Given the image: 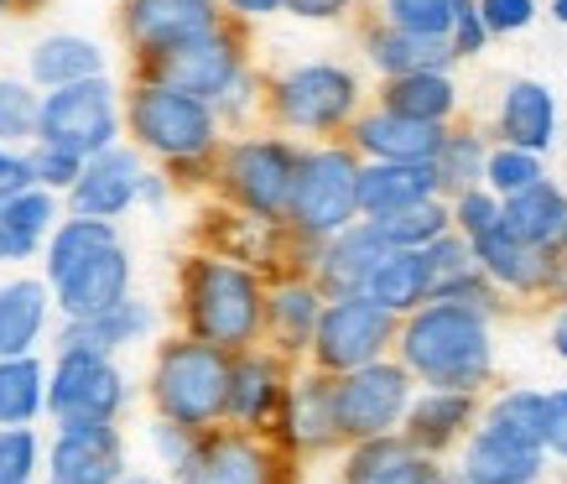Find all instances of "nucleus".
I'll return each instance as SVG.
<instances>
[{
	"label": "nucleus",
	"mask_w": 567,
	"mask_h": 484,
	"mask_svg": "<svg viewBox=\"0 0 567 484\" xmlns=\"http://www.w3.org/2000/svg\"><path fill=\"white\" fill-rule=\"evenodd\" d=\"M37 188V167H32V156H21L17 146H0V208L11 204L17 193Z\"/></svg>",
	"instance_id": "nucleus-49"
},
{
	"label": "nucleus",
	"mask_w": 567,
	"mask_h": 484,
	"mask_svg": "<svg viewBox=\"0 0 567 484\" xmlns=\"http://www.w3.org/2000/svg\"><path fill=\"white\" fill-rule=\"evenodd\" d=\"M219 21L224 11H214V0H125L121 6L125 42L141 52V63H152L156 52L177 48Z\"/></svg>",
	"instance_id": "nucleus-13"
},
{
	"label": "nucleus",
	"mask_w": 567,
	"mask_h": 484,
	"mask_svg": "<svg viewBox=\"0 0 567 484\" xmlns=\"http://www.w3.org/2000/svg\"><path fill=\"white\" fill-rule=\"evenodd\" d=\"M235 17L245 21H256V17H276V11H287V0H224Z\"/></svg>",
	"instance_id": "nucleus-55"
},
{
	"label": "nucleus",
	"mask_w": 567,
	"mask_h": 484,
	"mask_svg": "<svg viewBox=\"0 0 567 484\" xmlns=\"http://www.w3.org/2000/svg\"><path fill=\"white\" fill-rule=\"evenodd\" d=\"M37 235H27V229H17V225H6L0 219V260H32L37 256Z\"/></svg>",
	"instance_id": "nucleus-54"
},
{
	"label": "nucleus",
	"mask_w": 567,
	"mask_h": 484,
	"mask_svg": "<svg viewBox=\"0 0 567 484\" xmlns=\"http://www.w3.org/2000/svg\"><path fill=\"white\" fill-rule=\"evenodd\" d=\"M266 110L281 131L339 136L360 115V79L344 63H297L266 84Z\"/></svg>",
	"instance_id": "nucleus-7"
},
{
	"label": "nucleus",
	"mask_w": 567,
	"mask_h": 484,
	"mask_svg": "<svg viewBox=\"0 0 567 484\" xmlns=\"http://www.w3.org/2000/svg\"><path fill=\"white\" fill-rule=\"evenodd\" d=\"M474 416H480V391H437V385H427L422 397H412L401 433L416 453L437 459L447 443H458L474 428Z\"/></svg>",
	"instance_id": "nucleus-23"
},
{
	"label": "nucleus",
	"mask_w": 567,
	"mask_h": 484,
	"mask_svg": "<svg viewBox=\"0 0 567 484\" xmlns=\"http://www.w3.org/2000/svg\"><path fill=\"white\" fill-rule=\"evenodd\" d=\"M480 250V266L489 271L499 292H516V297H551V281H557V256L536 250V245L516 240L511 229L499 225L489 229L484 240H468Z\"/></svg>",
	"instance_id": "nucleus-20"
},
{
	"label": "nucleus",
	"mask_w": 567,
	"mask_h": 484,
	"mask_svg": "<svg viewBox=\"0 0 567 484\" xmlns=\"http://www.w3.org/2000/svg\"><path fill=\"white\" fill-rule=\"evenodd\" d=\"M52 297L69 318H100L115 302L131 297V250L121 240L94 250L89 260H79L63 281H52Z\"/></svg>",
	"instance_id": "nucleus-16"
},
{
	"label": "nucleus",
	"mask_w": 567,
	"mask_h": 484,
	"mask_svg": "<svg viewBox=\"0 0 567 484\" xmlns=\"http://www.w3.org/2000/svg\"><path fill=\"white\" fill-rule=\"evenodd\" d=\"M375 225L395 250H422V245L443 240L447 229H453V198H427V204H416V208L385 214V219H375Z\"/></svg>",
	"instance_id": "nucleus-38"
},
{
	"label": "nucleus",
	"mask_w": 567,
	"mask_h": 484,
	"mask_svg": "<svg viewBox=\"0 0 567 484\" xmlns=\"http://www.w3.org/2000/svg\"><path fill=\"white\" fill-rule=\"evenodd\" d=\"M401 318L391 308H380L370 292H339L328 297L318 333H312V364L328 375H349L360 364L385 360V349L395 344Z\"/></svg>",
	"instance_id": "nucleus-8"
},
{
	"label": "nucleus",
	"mask_w": 567,
	"mask_h": 484,
	"mask_svg": "<svg viewBox=\"0 0 567 484\" xmlns=\"http://www.w3.org/2000/svg\"><path fill=\"white\" fill-rule=\"evenodd\" d=\"M551 297L567 302V256H557V281H551Z\"/></svg>",
	"instance_id": "nucleus-57"
},
{
	"label": "nucleus",
	"mask_w": 567,
	"mask_h": 484,
	"mask_svg": "<svg viewBox=\"0 0 567 484\" xmlns=\"http://www.w3.org/2000/svg\"><path fill=\"white\" fill-rule=\"evenodd\" d=\"M505 229L547 256H567V193L551 177H542L526 193L505 198Z\"/></svg>",
	"instance_id": "nucleus-29"
},
{
	"label": "nucleus",
	"mask_w": 567,
	"mask_h": 484,
	"mask_svg": "<svg viewBox=\"0 0 567 484\" xmlns=\"http://www.w3.org/2000/svg\"><path fill=\"white\" fill-rule=\"evenodd\" d=\"M551 349H557V360H567V302L551 318Z\"/></svg>",
	"instance_id": "nucleus-56"
},
{
	"label": "nucleus",
	"mask_w": 567,
	"mask_h": 484,
	"mask_svg": "<svg viewBox=\"0 0 567 484\" xmlns=\"http://www.w3.org/2000/svg\"><path fill=\"white\" fill-rule=\"evenodd\" d=\"M406 459H416V449L406 443V433H385V437H364L354 443L344 464V480L349 484H370V480H385L391 468H401Z\"/></svg>",
	"instance_id": "nucleus-42"
},
{
	"label": "nucleus",
	"mask_w": 567,
	"mask_h": 484,
	"mask_svg": "<svg viewBox=\"0 0 567 484\" xmlns=\"http://www.w3.org/2000/svg\"><path fill=\"white\" fill-rule=\"evenodd\" d=\"M551 17H557V21L567 27V0H551Z\"/></svg>",
	"instance_id": "nucleus-58"
},
{
	"label": "nucleus",
	"mask_w": 567,
	"mask_h": 484,
	"mask_svg": "<svg viewBox=\"0 0 567 484\" xmlns=\"http://www.w3.org/2000/svg\"><path fill=\"white\" fill-rule=\"evenodd\" d=\"M37 468V437L27 428H0V484H27Z\"/></svg>",
	"instance_id": "nucleus-46"
},
{
	"label": "nucleus",
	"mask_w": 567,
	"mask_h": 484,
	"mask_svg": "<svg viewBox=\"0 0 567 484\" xmlns=\"http://www.w3.org/2000/svg\"><path fill=\"white\" fill-rule=\"evenodd\" d=\"M395 354L422 385L437 391H480L495 375V344H489V318L464 302H422L401 318Z\"/></svg>",
	"instance_id": "nucleus-1"
},
{
	"label": "nucleus",
	"mask_w": 567,
	"mask_h": 484,
	"mask_svg": "<svg viewBox=\"0 0 567 484\" xmlns=\"http://www.w3.org/2000/svg\"><path fill=\"white\" fill-rule=\"evenodd\" d=\"M292 385L281 381V360L260 354V349H240L235 354V375H229V422L240 428H266L271 416H281Z\"/></svg>",
	"instance_id": "nucleus-25"
},
{
	"label": "nucleus",
	"mask_w": 567,
	"mask_h": 484,
	"mask_svg": "<svg viewBox=\"0 0 567 484\" xmlns=\"http://www.w3.org/2000/svg\"><path fill=\"white\" fill-rule=\"evenodd\" d=\"M380 104L395 110V115H412V121L427 125H447L453 110H458V89L447 73H395L380 84Z\"/></svg>",
	"instance_id": "nucleus-33"
},
{
	"label": "nucleus",
	"mask_w": 567,
	"mask_h": 484,
	"mask_svg": "<svg viewBox=\"0 0 567 484\" xmlns=\"http://www.w3.org/2000/svg\"><path fill=\"white\" fill-rule=\"evenodd\" d=\"M484 162H489V146H484L480 131H453L447 125L443 146L432 156L437 167V183H443V198H458L468 188H484Z\"/></svg>",
	"instance_id": "nucleus-37"
},
{
	"label": "nucleus",
	"mask_w": 567,
	"mask_h": 484,
	"mask_svg": "<svg viewBox=\"0 0 567 484\" xmlns=\"http://www.w3.org/2000/svg\"><path fill=\"white\" fill-rule=\"evenodd\" d=\"M364 292L375 297L380 308H391L395 318H406V312H416L422 302H432L427 250H391V256H385L375 271H370Z\"/></svg>",
	"instance_id": "nucleus-31"
},
{
	"label": "nucleus",
	"mask_w": 567,
	"mask_h": 484,
	"mask_svg": "<svg viewBox=\"0 0 567 484\" xmlns=\"http://www.w3.org/2000/svg\"><path fill=\"white\" fill-rule=\"evenodd\" d=\"M121 484H156V480H146V474H131V480H121Z\"/></svg>",
	"instance_id": "nucleus-59"
},
{
	"label": "nucleus",
	"mask_w": 567,
	"mask_h": 484,
	"mask_svg": "<svg viewBox=\"0 0 567 484\" xmlns=\"http://www.w3.org/2000/svg\"><path fill=\"white\" fill-rule=\"evenodd\" d=\"M412 370L401 360H375L360 364L349 375H333V406H339V433L349 443H364V437H385L406 422V406H412Z\"/></svg>",
	"instance_id": "nucleus-10"
},
{
	"label": "nucleus",
	"mask_w": 567,
	"mask_h": 484,
	"mask_svg": "<svg viewBox=\"0 0 567 484\" xmlns=\"http://www.w3.org/2000/svg\"><path fill=\"white\" fill-rule=\"evenodd\" d=\"M480 17L489 37H516L536 21V0H480Z\"/></svg>",
	"instance_id": "nucleus-47"
},
{
	"label": "nucleus",
	"mask_w": 567,
	"mask_h": 484,
	"mask_svg": "<svg viewBox=\"0 0 567 484\" xmlns=\"http://www.w3.org/2000/svg\"><path fill=\"white\" fill-rule=\"evenodd\" d=\"M458 11H468L464 0H380V17L391 27H406L422 37H453Z\"/></svg>",
	"instance_id": "nucleus-41"
},
{
	"label": "nucleus",
	"mask_w": 567,
	"mask_h": 484,
	"mask_svg": "<svg viewBox=\"0 0 567 484\" xmlns=\"http://www.w3.org/2000/svg\"><path fill=\"white\" fill-rule=\"evenodd\" d=\"M427 198H443L432 162H364L360 173V219H385L401 208H416Z\"/></svg>",
	"instance_id": "nucleus-24"
},
{
	"label": "nucleus",
	"mask_w": 567,
	"mask_h": 484,
	"mask_svg": "<svg viewBox=\"0 0 567 484\" xmlns=\"http://www.w3.org/2000/svg\"><path fill=\"white\" fill-rule=\"evenodd\" d=\"M0 17H6V0H0Z\"/></svg>",
	"instance_id": "nucleus-60"
},
{
	"label": "nucleus",
	"mask_w": 567,
	"mask_h": 484,
	"mask_svg": "<svg viewBox=\"0 0 567 484\" xmlns=\"http://www.w3.org/2000/svg\"><path fill=\"white\" fill-rule=\"evenodd\" d=\"M495 131L505 146L551 152V141H557V100H551V89L536 84V79H511L505 100H499Z\"/></svg>",
	"instance_id": "nucleus-27"
},
{
	"label": "nucleus",
	"mask_w": 567,
	"mask_h": 484,
	"mask_svg": "<svg viewBox=\"0 0 567 484\" xmlns=\"http://www.w3.org/2000/svg\"><path fill=\"white\" fill-rule=\"evenodd\" d=\"M125 453L110 422H63L52 449V484H121Z\"/></svg>",
	"instance_id": "nucleus-19"
},
{
	"label": "nucleus",
	"mask_w": 567,
	"mask_h": 484,
	"mask_svg": "<svg viewBox=\"0 0 567 484\" xmlns=\"http://www.w3.org/2000/svg\"><path fill=\"white\" fill-rule=\"evenodd\" d=\"M370 484H447V480H443V468L432 464L427 453H416V459H406L401 468H391L385 480H370Z\"/></svg>",
	"instance_id": "nucleus-51"
},
{
	"label": "nucleus",
	"mask_w": 567,
	"mask_h": 484,
	"mask_svg": "<svg viewBox=\"0 0 567 484\" xmlns=\"http://www.w3.org/2000/svg\"><path fill=\"white\" fill-rule=\"evenodd\" d=\"M141 183H146V173H141L136 152L110 146V152L84 162V177L69 188V208L89 214V219H121L125 208L141 198Z\"/></svg>",
	"instance_id": "nucleus-18"
},
{
	"label": "nucleus",
	"mask_w": 567,
	"mask_h": 484,
	"mask_svg": "<svg viewBox=\"0 0 567 484\" xmlns=\"http://www.w3.org/2000/svg\"><path fill=\"white\" fill-rule=\"evenodd\" d=\"M328 308V292L318 287V277H287L266 292V333L281 354H302L312 349V333H318V318Z\"/></svg>",
	"instance_id": "nucleus-26"
},
{
	"label": "nucleus",
	"mask_w": 567,
	"mask_h": 484,
	"mask_svg": "<svg viewBox=\"0 0 567 484\" xmlns=\"http://www.w3.org/2000/svg\"><path fill=\"white\" fill-rule=\"evenodd\" d=\"M547 453L567 459V391H547Z\"/></svg>",
	"instance_id": "nucleus-52"
},
{
	"label": "nucleus",
	"mask_w": 567,
	"mask_h": 484,
	"mask_svg": "<svg viewBox=\"0 0 567 484\" xmlns=\"http://www.w3.org/2000/svg\"><path fill=\"white\" fill-rule=\"evenodd\" d=\"M443 136H447V125L395 115L385 104L360 110L354 125H349V146H354L364 162H432L437 146H443Z\"/></svg>",
	"instance_id": "nucleus-15"
},
{
	"label": "nucleus",
	"mask_w": 567,
	"mask_h": 484,
	"mask_svg": "<svg viewBox=\"0 0 567 484\" xmlns=\"http://www.w3.org/2000/svg\"><path fill=\"white\" fill-rule=\"evenodd\" d=\"M115 219H89V214H73V219H58V229L48 235V281H63L79 266L89 260L94 250L115 245Z\"/></svg>",
	"instance_id": "nucleus-35"
},
{
	"label": "nucleus",
	"mask_w": 567,
	"mask_h": 484,
	"mask_svg": "<svg viewBox=\"0 0 567 484\" xmlns=\"http://www.w3.org/2000/svg\"><path fill=\"white\" fill-rule=\"evenodd\" d=\"M37 406H42V364L32 354L0 360V428L32 422Z\"/></svg>",
	"instance_id": "nucleus-39"
},
{
	"label": "nucleus",
	"mask_w": 567,
	"mask_h": 484,
	"mask_svg": "<svg viewBox=\"0 0 567 484\" xmlns=\"http://www.w3.org/2000/svg\"><path fill=\"white\" fill-rule=\"evenodd\" d=\"M37 121H42V100L32 94V84H21V79H0V146L32 141Z\"/></svg>",
	"instance_id": "nucleus-43"
},
{
	"label": "nucleus",
	"mask_w": 567,
	"mask_h": 484,
	"mask_svg": "<svg viewBox=\"0 0 567 484\" xmlns=\"http://www.w3.org/2000/svg\"><path fill=\"white\" fill-rule=\"evenodd\" d=\"M193 433H198V428H188V422H173V416H162V422L152 428L156 453H162V459H167L177 474H183V464H188L193 449H198V443H193Z\"/></svg>",
	"instance_id": "nucleus-48"
},
{
	"label": "nucleus",
	"mask_w": 567,
	"mask_h": 484,
	"mask_svg": "<svg viewBox=\"0 0 567 484\" xmlns=\"http://www.w3.org/2000/svg\"><path fill=\"white\" fill-rule=\"evenodd\" d=\"M364 58L380 79H395V73H447L458 63V52L447 37H422L406 32V27H391L385 17H375L364 27Z\"/></svg>",
	"instance_id": "nucleus-21"
},
{
	"label": "nucleus",
	"mask_w": 567,
	"mask_h": 484,
	"mask_svg": "<svg viewBox=\"0 0 567 484\" xmlns=\"http://www.w3.org/2000/svg\"><path fill=\"white\" fill-rule=\"evenodd\" d=\"M360 173H364V156L349 141L308 146L302 152V173H297L287 229L302 235L308 245H323L339 229H349L360 219Z\"/></svg>",
	"instance_id": "nucleus-3"
},
{
	"label": "nucleus",
	"mask_w": 567,
	"mask_h": 484,
	"mask_svg": "<svg viewBox=\"0 0 567 484\" xmlns=\"http://www.w3.org/2000/svg\"><path fill=\"white\" fill-rule=\"evenodd\" d=\"M183 484H281V459L271 443L250 433H214L204 437L177 474Z\"/></svg>",
	"instance_id": "nucleus-14"
},
{
	"label": "nucleus",
	"mask_w": 567,
	"mask_h": 484,
	"mask_svg": "<svg viewBox=\"0 0 567 484\" xmlns=\"http://www.w3.org/2000/svg\"><path fill=\"white\" fill-rule=\"evenodd\" d=\"M48 323V287L32 277H17L0 287V360L27 354Z\"/></svg>",
	"instance_id": "nucleus-34"
},
{
	"label": "nucleus",
	"mask_w": 567,
	"mask_h": 484,
	"mask_svg": "<svg viewBox=\"0 0 567 484\" xmlns=\"http://www.w3.org/2000/svg\"><path fill=\"white\" fill-rule=\"evenodd\" d=\"M395 245L380 235L375 219H354L349 229H339L333 240L318 245V256H312V271H318V287L328 297L339 292H364V281L375 271L380 260L391 256Z\"/></svg>",
	"instance_id": "nucleus-17"
},
{
	"label": "nucleus",
	"mask_w": 567,
	"mask_h": 484,
	"mask_svg": "<svg viewBox=\"0 0 567 484\" xmlns=\"http://www.w3.org/2000/svg\"><path fill=\"white\" fill-rule=\"evenodd\" d=\"M152 329V308L141 297H125L100 318H69V329L58 333V354H115L121 344H136Z\"/></svg>",
	"instance_id": "nucleus-30"
},
{
	"label": "nucleus",
	"mask_w": 567,
	"mask_h": 484,
	"mask_svg": "<svg viewBox=\"0 0 567 484\" xmlns=\"http://www.w3.org/2000/svg\"><path fill=\"white\" fill-rule=\"evenodd\" d=\"M266 281L229 256H193L183 271V308L193 339L229 349H256L266 333Z\"/></svg>",
	"instance_id": "nucleus-2"
},
{
	"label": "nucleus",
	"mask_w": 567,
	"mask_h": 484,
	"mask_svg": "<svg viewBox=\"0 0 567 484\" xmlns=\"http://www.w3.org/2000/svg\"><path fill=\"white\" fill-rule=\"evenodd\" d=\"M447 42H453V52H458V63H464V58H480V52L489 48V27H484V17H480V0H474L468 11H458Z\"/></svg>",
	"instance_id": "nucleus-50"
},
{
	"label": "nucleus",
	"mask_w": 567,
	"mask_h": 484,
	"mask_svg": "<svg viewBox=\"0 0 567 484\" xmlns=\"http://www.w3.org/2000/svg\"><path fill=\"white\" fill-rule=\"evenodd\" d=\"M141 69L156 84H173L183 94H198V100L214 104L245 73V37L235 32V21H219V27H208V32L188 37L177 48L156 52L152 63H141Z\"/></svg>",
	"instance_id": "nucleus-11"
},
{
	"label": "nucleus",
	"mask_w": 567,
	"mask_h": 484,
	"mask_svg": "<svg viewBox=\"0 0 567 484\" xmlns=\"http://www.w3.org/2000/svg\"><path fill=\"white\" fill-rule=\"evenodd\" d=\"M48 406L58 422H110L125 406V375L110 354H58Z\"/></svg>",
	"instance_id": "nucleus-12"
},
{
	"label": "nucleus",
	"mask_w": 567,
	"mask_h": 484,
	"mask_svg": "<svg viewBox=\"0 0 567 484\" xmlns=\"http://www.w3.org/2000/svg\"><path fill=\"white\" fill-rule=\"evenodd\" d=\"M297 173H302V146L287 136H240L219 152L224 198L260 225H287Z\"/></svg>",
	"instance_id": "nucleus-4"
},
{
	"label": "nucleus",
	"mask_w": 567,
	"mask_h": 484,
	"mask_svg": "<svg viewBox=\"0 0 567 484\" xmlns=\"http://www.w3.org/2000/svg\"><path fill=\"white\" fill-rule=\"evenodd\" d=\"M84 162L89 156L79 152H63V146H48V141H37V152H32V167H37V183L42 188H73L79 177H84Z\"/></svg>",
	"instance_id": "nucleus-45"
},
{
	"label": "nucleus",
	"mask_w": 567,
	"mask_h": 484,
	"mask_svg": "<svg viewBox=\"0 0 567 484\" xmlns=\"http://www.w3.org/2000/svg\"><path fill=\"white\" fill-rule=\"evenodd\" d=\"M354 6H360V0H287V11L302 21H339V17H349Z\"/></svg>",
	"instance_id": "nucleus-53"
},
{
	"label": "nucleus",
	"mask_w": 567,
	"mask_h": 484,
	"mask_svg": "<svg viewBox=\"0 0 567 484\" xmlns=\"http://www.w3.org/2000/svg\"><path fill=\"white\" fill-rule=\"evenodd\" d=\"M281 428L297 449H333L339 443V406H333V375L328 370H312L287 391V406H281Z\"/></svg>",
	"instance_id": "nucleus-28"
},
{
	"label": "nucleus",
	"mask_w": 567,
	"mask_h": 484,
	"mask_svg": "<svg viewBox=\"0 0 567 484\" xmlns=\"http://www.w3.org/2000/svg\"><path fill=\"white\" fill-rule=\"evenodd\" d=\"M32 84L42 89H63V84H84V79H100L104 73V52L89 42V37H73V32H58L48 42H37L32 58Z\"/></svg>",
	"instance_id": "nucleus-32"
},
{
	"label": "nucleus",
	"mask_w": 567,
	"mask_h": 484,
	"mask_svg": "<svg viewBox=\"0 0 567 484\" xmlns=\"http://www.w3.org/2000/svg\"><path fill=\"white\" fill-rule=\"evenodd\" d=\"M229 375H235V354L208 339H177L156 354L152 370V397L162 416L188 422V428H214L229 412Z\"/></svg>",
	"instance_id": "nucleus-5"
},
{
	"label": "nucleus",
	"mask_w": 567,
	"mask_h": 484,
	"mask_svg": "<svg viewBox=\"0 0 567 484\" xmlns=\"http://www.w3.org/2000/svg\"><path fill=\"white\" fill-rule=\"evenodd\" d=\"M547 468V449L536 443H520V437H505L495 428H474L464 449V468H458V484H536Z\"/></svg>",
	"instance_id": "nucleus-22"
},
{
	"label": "nucleus",
	"mask_w": 567,
	"mask_h": 484,
	"mask_svg": "<svg viewBox=\"0 0 567 484\" xmlns=\"http://www.w3.org/2000/svg\"><path fill=\"white\" fill-rule=\"evenodd\" d=\"M542 152H526V146H489V162H484V188L499 193V198H516L532 183H542Z\"/></svg>",
	"instance_id": "nucleus-40"
},
{
	"label": "nucleus",
	"mask_w": 567,
	"mask_h": 484,
	"mask_svg": "<svg viewBox=\"0 0 567 484\" xmlns=\"http://www.w3.org/2000/svg\"><path fill=\"white\" fill-rule=\"evenodd\" d=\"M484 428H495L505 437H520V443H536V449H547V391H499L480 416Z\"/></svg>",
	"instance_id": "nucleus-36"
},
{
	"label": "nucleus",
	"mask_w": 567,
	"mask_h": 484,
	"mask_svg": "<svg viewBox=\"0 0 567 484\" xmlns=\"http://www.w3.org/2000/svg\"><path fill=\"white\" fill-rule=\"evenodd\" d=\"M0 219L6 225H17V229H27V235H37V240H48L52 229H58V198H52V188H27V193H17L11 204L0 208Z\"/></svg>",
	"instance_id": "nucleus-44"
},
{
	"label": "nucleus",
	"mask_w": 567,
	"mask_h": 484,
	"mask_svg": "<svg viewBox=\"0 0 567 484\" xmlns=\"http://www.w3.org/2000/svg\"><path fill=\"white\" fill-rule=\"evenodd\" d=\"M131 136L146 146V152L167 156V162H204V156L219 152V110L198 94H183L173 84H156V79H141L131 89Z\"/></svg>",
	"instance_id": "nucleus-6"
},
{
	"label": "nucleus",
	"mask_w": 567,
	"mask_h": 484,
	"mask_svg": "<svg viewBox=\"0 0 567 484\" xmlns=\"http://www.w3.org/2000/svg\"><path fill=\"white\" fill-rule=\"evenodd\" d=\"M121 136V104H115V84L110 79H84V84H63L42 94V121H37V141L63 146L79 156H100Z\"/></svg>",
	"instance_id": "nucleus-9"
}]
</instances>
